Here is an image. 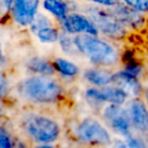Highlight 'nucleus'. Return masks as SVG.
Here are the masks:
<instances>
[{"label": "nucleus", "mask_w": 148, "mask_h": 148, "mask_svg": "<svg viewBox=\"0 0 148 148\" xmlns=\"http://www.w3.org/2000/svg\"><path fill=\"white\" fill-rule=\"evenodd\" d=\"M56 70L59 73H61L63 76L66 77H74L76 76L79 72L78 66L74 64L73 62H70L68 60H65L63 58H58L54 62Z\"/></svg>", "instance_id": "dca6fc26"}, {"label": "nucleus", "mask_w": 148, "mask_h": 148, "mask_svg": "<svg viewBox=\"0 0 148 148\" xmlns=\"http://www.w3.org/2000/svg\"><path fill=\"white\" fill-rule=\"evenodd\" d=\"M40 0H16L12 8L14 21L21 25H29L37 15Z\"/></svg>", "instance_id": "1a4fd4ad"}, {"label": "nucleus", "mask_w": 148, "mask_h": 148, "mask_svg": "<svg viewBox=\"0 0 148 148\" xmlns=\"http://www.w3.org/2000/svg\"><path fill=\"white\" fill-rule=\"evenodd\" d=\"M62 27L68 34H89L97 35L99 29L88 16L79 13L68 14L65 19L61 21Z\"/></svg>", "instance_id": "0eeeda50"}, {"label": "nucleus", "mask_w": 148, "mask_h": 148, "mask_svg": "<svg viewBox=\"0 0 148 148\" xmlns=\"http://www.w3.org/2000/svg\"><path fill=\"white\" fill-rule=\"evenodd\" d=\"M25 133L36 142L47 144L55 141L60 134V129L55 121L44 116L31 115L23 121Z\"/></svg>", "instance_id": "7ed1b4c3"}, {"label": "nucleus", "mask_w": 148, "mask_h": 148, "mask_svg": "<svg viewBox=\"0 0 148 148\" xmlns=\"http://www.w3.org/2000/svg\"><path fill=\"white\" fill-rule=\"evenodd\" d=\"M110 10L114 13L116 17L121 21L125 27L130 29H140L144 25L145 19L142 12L128 6L125 3L118 2L114 6L110 7Z\"/></svg>", "instance_id": "6e6552de"}, {"label": "nucleus", "mask_w": 148, "mask_h": 148, "mask_svg": "<svg viewBox=\"0 0 148 148\" xmlns=\"http://www.w3.org/2000/svg\"><path fill=\"white\" fill-rule=\"evenodd\" d=\"M84 77L89 83L97 87H103L113 82V74L101 69H88L85 71Z\"/></svg>", "instance_id": "f8f14e48"}, {"label": "nucleus", "mask_w": 148, "mask_h": 148, "mask_svg": "<svg viewBox=\"0 0 148 148\" xmlns=\"http://www.w3.org/2000/svg\"><path fill=\"white\" fill-rule=\"evenodd\" d=\"M103 119L115 133L126 138L131 136L133 125L129 114L127 110L122 109L120 105L111 103V106L106 108L103 111Z\"/></svg>", "instance_id": "423d86ee"}, {"label": "nucleus", "mask_w": 148, "mask_h": 148, "mask_svg": "<svg viewBox=\"0 0 148 148\" xmlns=\"http://www.w3.org/2000/svg\"><path fill=\"white\" fill-rule=\"evenodd\" d=\"M88 1H91V2L95 3V4L101 5V6H107V7H112L119 2L118 0H88Z\"/></svg>", "instance_id": "b1692460"}, {"label": "nucleus", "mask_w": 148, "mask_h": 148, "mask_svg": "<svg viewBox=\"0 0 148 148\" xmlns=\"http://www.w3.org/2000/svg\"><path fill=\"white\" fill-rule=\"evenodd\" d=\"M27 68L41 75H52L55 72V66L43 58H32L27 62Z\"/></svg>", "instance_id": "2eb2a0df"}, {"label": "nucleus", "mask_w": 148, "mask_h": 148, "mask_svg": "<svg viewBox=\"0 0 148 148\" xmlns=\"http://www.w3.org/2000/svg\"><path fill=\"white\" fill-rule=\"evenodd\" d=\"M145 97H146V101H147V103H148V88L146 89V91H145Z\"/></svg>", "instance_id": "a878e982"}, {"label": "nucleus", "mask_w": 148, "mask_h": 148, "mask_svg": "<svg viewBox=\"0 0 148 148\" xmlns=\"http://www.w3.org/2000/svg\"><path fill=\"white\" fill-rule=\"evenodd\" d=\"M50 25H52V23L47 16L43 14H37L34 21L31 23V25H29V27H31V31L36 35L40 29L50 27Z\"/></svg>", "instance_id": "a211bd4d"}, {"label": "nucleus", "mask_w": 148, "mask_h": 148, "mask_svg": "<svg viewBox=\"0 0 148 148\" xmlns=\"http://www.w3.org/2000/svg\"><path fill=\"white\" fill-rule=\"evenodd\" d=\"M86 13L97 29L103 35L113 39H121L126 35V27L111 10H103L99 7L89 6L86 8Z\"/></svg>", "instance_id": "20e7f679"}, {"label": "nucleus", "mask_w": 148, "mask_h": 148, "mask_svg": "<svg viewBox=\"0 0 148 148\" xmlns=\"http://www.w3.org/2000/svg\"><path fill=\"white\" fill-rule=\"evenodd\" d=\"M44 8L54 15L56 18L63 21L68 15V5L64 0H44Z\"/></svg>", "instance_id": "ddd939ff"}, {"label": "nucleus", "mask_w": 148, "mask_h": 148, "mask_svg": "<svg viewBox=\"0 0 148 148\" xmlns=\"http://www.w3.org/2000/svg\"><path fill=\"white\" fill-rule=\"evenodd\" d=\"M124 145L127 146V147H144L145 143H144L142 140L137 139V138H135V137H132V135H131V136H129V137H127L126 144H124Z\"/></svg>", "instance_id": "5701e85b"}, {"label": "nucleus", "mask_w": 148, "mask_h": 148, "mask_svg": "<svg viewBox=\"0 0 148 148\" xmlns=\"http://www.w3.org/2000/svg\"><path fill=\"white\" fill-rule=\"evenodd\" d=\"M113 83L131 97H136L142 90L141 83L138 80V77L133 76L125 70L113 74Z\"/></svg>", "instance_id": "9b49d317"}, {"label": "nucleus", "mask_w": 148, "mask_h": 148, "mask_svg": "<svg viewBox=\"0 0 148 148\" xmlns=\"http://www.w3.org/2000/svg\"><path fill=\"white\" fill-rule=\"evenodd\" d=\"M123 2L140 12H148V0H123Z\"/></svg>", "instance_id": "aec40b11"}, {"label": "nucleus", "mask_w": 148, "mask_h": 148, "mask_svg": "<svg viewBox=\"0 0 148 148\" xmlns=\"http://www.w3.org/2000/svg\"><path fill=\"white\" fill-rule=\"evenodd\" d=\"M76 136L80 141L97 145H109L112 141L109 131L99 122L85 119L77 126Z\"/></svg>", "instance_id": "39448f33"}, {"label": "nucleus", "mask_w": 148, "mask_h": 148, "mask_svg": "<svg viewBox=\"0 0 148 148\" xmlns=\"http://www.w3.org/2000/svg\"><path fill=\"white\" fill-rule=\"evenodd\" d=\"M59 42L60 45H61V48L64 50V52H67V53H72L74 49H76V46H75V42H74V39H72L71 37H69L68 35H62L60 36L59 38Z\"/></svg>", "instance_id": "6ab92c4d"}, {"label": "nucleus", "mask_w": 148, "mask_h": 148, "mask_svg": "<svg viewBox=\"0 0 148 148\" xmlns=\"http://www.w3.org/2000/svg\"><path fill=\"white\" fill-rule=\"evenodd\" d=\"M36 36L44 44L56 43L57 41H59V38H60L59 33H58V31L55 27H53V25H50V27H44V29H40L36 34Z\"/></svg>", "instance_id": "f3484780"}, {"label": "nucleus", "mask_w": 148, "mask_h": 148, "mask_svg": "<svg viewBox=\"0 0 148 148\" xmlns=\"http://www.w3.org/2000/svg\"><path fill=\"white\" fill-rule=\"evenodd\" d=\"M105 99V103H110L113 105H122L126 101L128 95L122 88L118 86H103L101 88Z\"/></svg>", "instance_id": "4468645a"}, {"label": "nucleus", "mask_w": 148, "mask_h": 148, "mask_svg": "<svg viewBox=\"0 0 148 148\" xmlns=\"http://www.w3.org/2000/svg\"><path fill=\"white\" fill-rule=\"evenodd\" d=\"M74 42L77 51L97 65L111 66L119 59L117 50L95 35L79 34L74 38Z\"/></svg>", "instance_id": "f03ea898"}, {"label": "nucleus", "mask_w": 148, "mask_h": 148, "mask_svg": "<svg viewBox=\"0 0 148 148\" xmlns=\"http://www.w3.org/2000/svg\"><path fill=\"white\" fill-rule=\"evenodd\" d=\"M0 146H1V148L12 147V140L10 139L9 135L3 128H1V130H0Z\"/></svg>", "instance_id": "412c9836"}, {"label": "nucleus", "mask_w": 148, "mask_h": 148, "mask_svg": "<svg viewBox=\"0 0 148 148\" xmlns=\"http://www.w3.org/2000/svg\"><path fill=\"white\" fill-rule=\"evenodd\" d=\"M17 90L23 99L40 103H56L63 95L61 85L47 75L25 79L18 84Z\"/></svg>", "instance_id": "f257e3e1"}, {"label": "nucleus", "mask_w": 148, "mask_h": 148, "mask_svg": "<svg viewBox=\"0 0 148 148\" xmlns=\"http://www.w3.org/2000/svg\"><path fill=\"white\" fill-rule=\"evenodd\" d=\"M124 70H125L126 72H128L129 74H131V75H133V76L138 77L140 75V73L142 72V67L139 65V64L132 62V63L128 64L127 67H126Z\"/></svg>", "instance_id": "4be33fe9"}, {"label": "nucleus", "mask_w": 148, "mask_h": 148, "mask_svg": "<svg viewBox=\"0 0 148 148\" xmlns=\"http://www.w3.org/2000/svg\"><path fill=\"white\" fill-rule=\"evenodd\" d=\"M15 1L16 0H2L3 5H4V7L7 10H12L13 6L15 4Z\"/></svg>", "instance_id": "393cba45"}, {"label": "nucleus", "mask_w": 148, "mask_h": 148, "mask_svg": "<svg viewBox=\"0 0 148 148\" xmlns=\"http://www.w3.org/2000/svg\"><path fill=\"white\" fill-rule=\"evenodd\" d=\"M127 112L130 120L137 131L141 133L148 132V110L143 101L138 99H134L128 103Z\"/></svg>", "instance_id": "9d476101"}]
</instances>
